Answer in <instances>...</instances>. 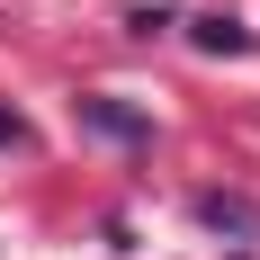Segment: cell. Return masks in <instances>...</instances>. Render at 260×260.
I'll use <instances>...</instances> for the list:
<instances>
[{"label": "cell", "instance_id": "obj_1", "mask_svg": "<svg viewBox=\"0 0 260 260\" xmlns=\"http://www.w3.org/2000/svg\"><path fill=\"white\" fill-rule=\"evenodd\" d=\"M81 126H99V135H117V144H144V117H135V108H117V99H81Z\"/></svg>", "mask_w": 260, "mask_h": 260}, {"label": "cell", "instance_id": "obj_2", "mask_svg": "<svg viewBox=\"0 0 260 260\" xmlns=\"http://www.w3.org/2000/svg\"><path fill=\"white\" fill-rule=\"evenodd\" d=\"M198 45L207 54H251V36H242L234 18H198Z\"/></svg>", "mask_w": 260, "mask_h": 260}, {"label": "cell", "instance_id": "obj_3", "mask_svg": "<svg viewBox=\"0 0 260 260\" xmlns=\"http://www.w3.org/2000/svg\"><path fill=\"white\" fill-rule=\"evenodd\" d=\"M198 215H207V224H234V234H251V224H260L242 198H198Z\"/></svg>", "mask_w": 260, "mask_h": 260}, {"label": "cell", "instance_id": "obj_4", "mask_svg": "<svg viewBox=\"0 0 260 260\" xmlns=\"http://www.w3.org/2000/svg\"><path fill=\"white\" fill-rule=\"evenodd\" d=\"M0 144H27V126H18V117H0Z\"/></svg>", "mask_w": 260, "mask_h": 260}]
</instances>
